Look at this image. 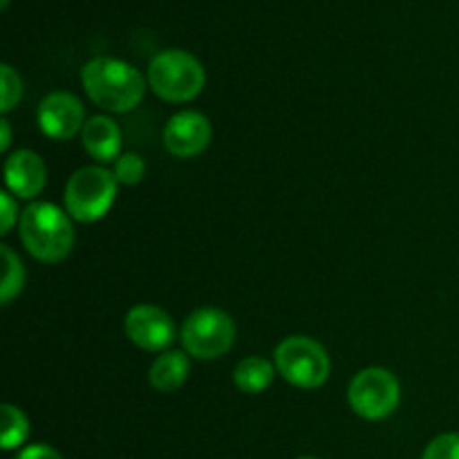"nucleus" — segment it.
<instances>
[{"label":"nucleus","instance_id":"obj_1","mask_svg":"<svg viewBox=\"0 0 459 459\" xmlns=\"http://www.w3.org/2000/svg\"><path fill=\"white\" fill-rule=\"evenodd\" d=\"M146 81L130 63L112 56H97L81 70V83L90 101L112 115L134 110L143 101Z\"/></svg>","mask_w":459,"mask_h":459},{"label":"nucleus","instance_id":"obj_11","mask_svg":"<svg viewBox=\"0 0 459 459\" xmlns=\"http://www.w3.org/2000/svg\"><path fill=\"white\" fill-rule=\"evenodd\" d=\"M4 184L16 200H36L48 184V169L39 152L13 151L4 160Z\"/></svg>","mask_w":459,"mask_h":459},{"label":"nucleus","instance_id":"obj_12","mask_svg":"<svg viewBox=\"0 0 459 459\" xmlns=\"http://www.w3.org/2000/svg\"><path fill=\"white\" fill-rule=\"evenodd\" d=\"M81 142L85 152L99 161V164H110L121 155V128L112 117L94 115L85 121L81 130Z\"/></svg>","mask_w":459,"mask_h":459},{"label":"nucleus","instance_id":"obj_15","mask_svg":"<svg viewBox=\"0 0 459 459\" xmlns=\"http://www.w3.org/2000/svg\"><path fill=\"white\" fill-rule=\"evenodd\" d=\"M0 254H3V282H0V303L7 307L13 299L22 291L27 281L25 264H22L21 255L12 249L9 245H0Z\"/></svg>","mask_w":459,"mask_h":459},{"label":"nucleus","instance_id":"obj_5","mask_svg":"<svg viewBox=\"0 0 459 459\" xmlns=\"http://www.w3.org/2000/svg\"><path fill=\"white\" fill-rule=\"evenodd\" d=\"M273 366L287 384L300 390L321 388L332 372L327 350L316 339L303 334L287 336L276 345Z\"/></svg>","mask_w":459,"mask_h":459},{"label":"nucleus","instance_id":"obj_17","mask_svg":"<svg viewBox=\"0 0 459 459\" xmlns=\"http://www.w3.org/2000/svg\"><path fill=\"white\" fill-rule=\"evenodd\" d=\"M112 173H115L117 182L124 184V186H137L146 178V161L137 152H121L112 161Z\"/></svg>","mask_w":459,"mask_h":459},{"label":"nucleus","instance_id":"obj_8","mask_svg":"<svg viewBox=\"0 0 459 459\" xmlns=\"http://www.w3.org/2000/svg\"><path fill=\"white\" fill-rule=\"evenodd\" d=\"M124 332L130 343L146 352H166L178 339V325L166 309L142 303L128 309L124 318Z\"/></svg>","mask_w":459,"mask_h":459},{"label":"nucleus","instance_id":"obj_24","mask_svg":"<svg viewBox=\"0 0 459 459\" xmlns=\"http://www.w3.org/2000/svg\"><path fill=\"white\" fill-rule=\"evenodd\" d=\"M299 459H318V457H312V455H305V457H299Z\"/></svg>","mask_w":459,"mask_h":459},{"label":"nucleus","instance_id":"obj_10","mask_svg":"<svg viewBox=\"0 0 459 459\" xmlns=\"http://www.w3.org/2000/svg\"><path fill=\"white\" fill-rule=\"evenodd\" d=\"M213 139L209 117L197 110H179L164 126V148L178 160L202 155Z\"/></svg>","mask_w":459,"mask_h":459},{"label":"nucleus","instance_id":"obj_20","mask_svg":"<svg viewBox=\"0 0 459 459\" xmlns=\"http://www.w3.org/2000/svg\"><path fill=\"white\" fill-rule=\"evenodd\" d=\"M0 220H3V236H7L9 231L13 229V224H18V220H21V215H18V202L16 197L12 195L9 191H3L0 193Z\"/></svg>","mask_w":459,"mask_h":459},{"label":"nucleus","instance_id":"obj_23","mask_svg":"<svg viewBox=\"0 0 459 459\" xmlns=\"http://www.w3.org/2000/svg\"><path fill=\"white\" fill-rule=\"evenodd\" d=\"M0 7L7 9V7H9V0H3V3H0Z\"/></svg>","mask_w":459,"mask_h":459},{"label":"nucleus","instance_id":"obj_21","mask_svg":"<svg viewBox=\"0 0 459 459\" xmlns=\"http://www.w3.org/2000/svg\"><path fill=\"white\" fill-rule=\"evenodd\" d=\"M13 459H63L56 448L48 446V444H31L25 446Z\"/></svg>","mask_w":459,"mask_h":459},{"label":"nucleus","instance_id":"obj_9","mask_svg":"<svg viewBox=\"0 0 459 459\" xmlns=\"http://www.w3.org/2000/svg\"><path fill=\"white\" fill-rule=\"evenodd\" d=\"M36 121L45 137L67 142L83 130L88 119H85V108L81 99L65 90H58V92H49L40 101L39 110H36Z\"/></svg>","mask_w":459,"mask_h":459},{"label":"nucleus","instance_id":"obj_14","mask_svg":"<svg viewBox=\"0 0 459 459\" xmlns=\"http://www.w3.org/2000/svg\"><path fill=\"white\" fill-rule=\"evenodd\" d=\"M276 366L264 357H247L233 370V384L245 394H260L276 379Z\"/></svg>","mask_w":459,"mask_h":459},{"label":"nucleus","instance_id":"obj_22","mask_svg":"<svg viewBox=\"0 0 459 459\" xmlns=\"http://www.w3.org/2000/svg\"><path fill=\"white\" fill-rule=\"evenodd\" d=\"M12 146V124L7 121V117L0 119V152H7Z\"/></svg>","mask_w":459,"mask_h":459},{"label":"nucleus","instance_id":"obj_3","mask_svg":"<svg viewBox=\"0 0 459 459\" xmlns=\"http://www.w3.org/2000/svg\"><path fill=\"white\" fill-rule=\"evenodd\" d=\"M148 85L169 103H188L204 90V65L186 49H164L148 65Z\"/></svg>","mask_w":459,"mask_h":459},{"label":"nucleus","instance_id":"obj_13","mask_svg":"<svg viewBox=\"0 0 459 459\" xmlns=\"http://www.w3.org/2000/svg\"><path fill=\"white\" fill-rule=\"evenodd\" d=\"M188 377H191V357L184 350H166L148 370V381L157 393H178Z\"/></svg>","mask_w":459,"mask_h":459},{"label":"nucleus","instance_id":"obj_4","mask_svg":"<svg viewBox=\"0 0 459 459\" xmlns=\"http://www.w3.org/2000/svg\"><path fill=\"white\" fill-rule=\"evenodd\" d=\"M119 182L106 166L90 164L76 170L65 184L63 202L74 222L92 224L108 215L117 200Z\"/></svg>","mask_w":459,"mask_h":459},{"label":"nucleus","instance_id":"obj_16","mask_svg":"<svg viewBox=\"0 0 459 459\" xmlns=\"http://www.w3.org/2000/svg\"><path fill=\"white\" fill-rule=\"evenodd\" d=\"M0 412H3V435H0V444H3L4 451H13V448L22 446L25 439L30 437V420L13 403H3Z\"/></svg>","mask_w":459,"mask_h":459},{"label":"nucleus","instance_id":"obj_2","mask_svg":"<svg viewBox=\"0 0 459 459\" xmlns=\"http://www.w3.org/2000/svg\"><path fill=\"white\" fill-rule=\"evenodd\" d=\"M22 247L39 263H61L74 249V224L70 213L52 202H31L18 220Z\"/></svg>","mask_w":459,"mask_h":459},{"label":"nucleus","instance_id":"obj_7","mask_svg":"<svg viewBox=\"0 0 459 459\" xmlns=\"http://www.w3.org/2000/svg\"><path fill=\"white\" fill-rule=\"evenodd\" d=\"M402 402V384L388 368L372 366L357 372L348 385V403L354 415L381 421L394 415Z\"/></svg>","mask_w":459,"mask_h":459},{"label":"nucleus","instance_id":"obj_19","mask_svg":"<svg viewBox=\"0 0 459 459\" xmlns=\"http://www.w3.org/2000/svg\"><path fill=\"white\" fill-rule=\"evenodd\" d=\"M421 459H459V433H442L424 448Z\"/></svg>","mask_w":459,"mask_h":459},{"label":"nucleus","instance_id":"obj_18","mask_svg":"<svg viewBox=\"0 0 459 459\" xmlns=\"http://www.w3.org/2000/svg\"><path fill=\"white\" fill-rule=\"evenodd\" d=\"M0 85H3V94H0V112L3 117L7 112H12L18 106V101L22 99V81L21 74L13 70L12 65L3 63L0 65Z\"/></svg>","mask_w":459,"mask_h":459},{"label":"nucleus","instance_id":"obj_6","mask_svg":"<svg viewBox=\"0 0 459 459\" xmlns=\"http://www.w3.org/2000/svg\"><path fill=\"white\" fill-rule=\"evenodd\" d=\"M236 321L220 307H200L184 318L179 343L191 359L215 361L236 343Z\"/></svg>","mask_w":459,"mask_h":459}]
</instances>
